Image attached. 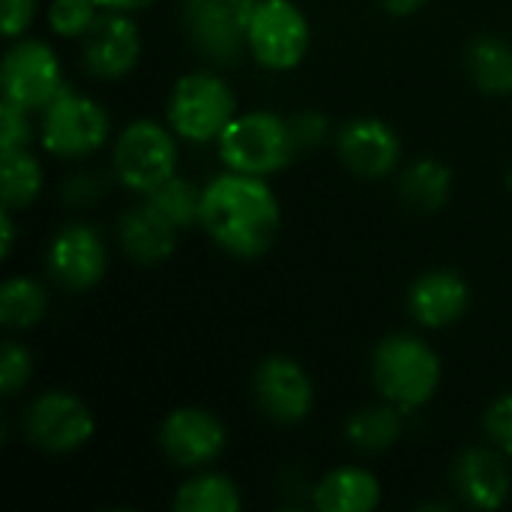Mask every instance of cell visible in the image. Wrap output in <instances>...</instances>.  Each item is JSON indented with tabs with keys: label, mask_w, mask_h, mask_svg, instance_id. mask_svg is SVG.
Instances as JSON below:
<instances>
[{
	"label": "cell",
	"mask_w": 512,
	"mask_h": 512,
	"mask_svg": "<svg viewBox=\"0 0 512 512\" xmlns=\"http://www.w3.org/2000/svg\"><path fill=\"white\" fill-rule=\"evenodd\" d=\"M156 441L171 465L186 471H201L222 456L228 444V432L213 411L186 405V408H174L162 420Z\"/></svg>",
	"instance_id": "cell-12"
},
{
	"label": "cell",
	"mask_w": 512,
	"mask_h": 512,
	"mask_svg": "<svg viewBox=\"0 0 512 512\" xmlns=\"http://www.w3.org/2000/svg\"><path fill=\"white\" fill-rule=\"evenodd\" d=\"M243 507L240 489L231 477L216 471H195L186 483H180L174 495L177 512H237Z\"/></svg>",
	"instance_id": "cell-23"
},
{
	"label": "cell",
	"mask_w": 512,
	"mask_h": 512,
	"mask_svg": "<svg viewBox=\"0 0 512 512\" xmlns=\"http://www.w3.org/2000/svg\"><path fill=\"white\" fill-rule=\"evenodd\" d=\"M405 432V411H399L396 405L384 402L381 405H366L360 411H354L345 423V438L354 450L378 456L387 453L399 444Z\"/></svg>",
	"instance_id": "cell-20"
},
{
	"label": "cell",
	"mask_w": 512,
	"mask_h": 512,
	"mask_svg": "<svg viewBox=\"0 0 512 512\" xmlns=\"http://www.w3.org/2000/svg\"><path fill=\"white\" fill-rule=\"evenodd\" d=\"M336 153L351 174L363 180H381L399 168L402 141L390 123L378 117H354L339 129Z\"/></svg>",
	"instance_id": "cell-15"
},
{
	"label": "cell",
	"mask_w": 512,
	"mask_h": 512,
	"mask_svg": "<svg viewBox=\"0 0 512 512\" xmlns=\"http://www.w3.org/2000/svg\"><path fill=\"white\" fill-rule=\"evenodd\" d=\"M177 234L180 231L147 198L123 210L117 219V240H120L123 255L144 267L162 264L165 258H171L177 246Z\"/></svg>",
	"instance_id": "cell-18"
},
{
	"label": "cell",
	"mask_w": 512,
	"mask_h": 512,
	"mask_svg": "<svg viewBox=\"0 0 512 512\" xmlns=\"http://www.w3.org/2000/svg\"><path fill=\"white\" fill-rule=\"evenodd\" d=\"M99 9H108V12H138V9H147L153 0H96Z\"/></svg>",
	"instance_id": "cell-36"
},
{
	"label": "cell",
	"mask_w": 512,
	"mask_h": 512,
	"mask_svg": "<svg viewBox=\"0 0 512 512\" xmlns=\"http://www.w3.org/2000/svg\"><path fill=\"white\" fill-rule=\"evenodd\" d=\"M372 384L378 396L411 414L432 402L441 384V357L411 333H393L372 351Z\"/></svg>",
	"instance_id": "cell-2"
},
{
	"label": "cell",
	"mask_w": 512,
	"mask_h": 512,
	"mask_svg": "<svg viewBox=\"0 0 512 512\" xmlns=\"http://www.w3.org/2000/svg\"><path fill=\"white\" fill-rule=\"evenodd\" d=\"M309 45L312 24L294 0H258L246 30V51L258 66L270 72L297 69Z\"/></svg>",
	"instance_id": "cell-7"
},
{
	"label": "cell",
	"mask_w": 512,
	"mask_h": 512,
	"mask_svg": "<svg viewBox=\"0 0 512 512\" xmlns=\"http://www.w3.org/2000/svg\"><path fill=\"white\" fill-rule=\"evenodd\" d=\"M216 150L228 171H240L252 177L279 174L300 153L294 132H291V120L273 111L237 114L228 123V129L219 135Z\"/></svg>",
	"instance_id": "cell-3"
},
{
	"label": "cell",
	"mask_w": 512,
	"mask_h": 512,
	"mask_svg": "<svg viewBox=\"0 0 512 512\" xmlns=\"http://www.w3.org/2000/svg\"><path fill=\"white\" fill-rule=\"evenodd\" d=\"M201 228L222 252L252 261L273 249L282 228V207L267 177L225 171L204 186Z\"/></svg>",
	"instance_id": "cell-1"
},
{
	"label": "cell",
	"mask_w": 512,
	"mask_h": 512,
	"mask_svg": "<svg viewBox=\"0 0 512 512\" xmlns=\"http://www.w3.org/2000/svg\"><path fill=\"white\" fill-rule=\"evenodd\" d=\"M471 303V288L456 270H429L408 291V312L426 330H444L462 321Z\"/></svg>",
	"instance_id": "cell-17"
},
{
	"label": "cell",
	"mask_w": 512,
	"mask_h": 512,
	"mask_svg": "<svg viewBox=\"0 0 512 512\" xmlns=\"http://www.w3.org/2000/svg\"><path fill=\"white\" fill-rule=\"evenodd\" d=\"M399 195L411 210L435 213L453 195V171L441 159H414L399 174Z\"/></svg>",
	"instance_id": "cell-21"
},
{
	"label": "cell",
	"mask_w": 512,
	"mask_h": 512,
	"mask_svg": "<svg viewBox=\"0 0 512 512\" xmlns=\"http://www.w3.org/2000/svg\"><path fill=\"white\" fill-rule=\"evenodd\" d=\"M96 0H51L48 6V27L63 39H84V33L99 18Z\"/></svg>",
	"instance_id": "cell-27"
},
{
	"label": "cell",
	"mask_w": 512,
	"mask_h": 512,
	"mask_svg": "<svg viewBox=\"0 0 512 512\" xmlns=\"http://www.w3.org/2000/svg\"><path fill=\"white\" fill-rule=\"evenodd\" d=\"M453 486L459 498L474 510H501L510 498L512 477L504 453L486 447H468L453 462Z\"/></svg>",
	"instance_id": "cell-16"
},
{
	"label": "cell",
	"mask_w": 512,
	"mask_h": 512,
	"mask_svg": "<svg viewBox=\"0 0 512 512\" xmlns=\"http://www.w3.org/2000/svg\"><path fill=\"white\" fill-rule=\"evenodd\" d=\"M84 69L102 81L126 78L141 60V33L129 12H108L102 9L96 24L81 39Z\"/></svg>",
	"instance_id": "cell-14"
},
{
	"label": "cell",
	"mask_w": 512,
	"mask_h": 512,
	"mask_svg": "<svg viewBox=\"0 0 512 512\" xmlns=\"http://www.w3.org/2000/svg\"><path fill=\"white\" fill-rule=\"evenodd\" d=\"M21 432L30 447L51 456H66L87 447L96 432V417L75 393L45 390L24 408Z\"/></svg>",
	"instance_id": "cell-9"
},
{
	"label": "cell",
	"mask_w": 512,
	"mask_h": 512,
	"mask_svg": "<svg viewBox=\"0 0 512 512\" xmlns=\"http://www.w3.org/2000/svg\"><path fill=\"white\" fill-rule=\"evenodd\" d=\"M36 15V0H3V36L18 39Z\"/></svg>",
	"instance_id": "cell-32"
},
{
	"label": "cell",
	"mask_w": 512,
	"mask_h": 512,
	"mask_svg": "<svg viewBox=\"0 0 512 512\" xmlns=\"http://www.w3.org/2000/svg\"><path fill=\"white\" fill-rule=\"evenodd\" d=\"M108 132V111L96 99L69 87L39 111V144L57 159H84L96 153L108 141Z\"/></svg>",
	"instance_id": "cell-6"
},
{
	"label": "cell",
	"mask_w": 512,
	"mask_h": 512,
	"mask_svg": "<svg viewBox=\"0 0 512 512\" xmlns=\"http://www.w3.org/2000/svg\"><path fill=\"white\" fill-rule=\"evenodd\" d=\"M483 432H486V438L504 456H512V393L498 396L486 408V414H483Z\"/></svg>",
	"instance_id": "cell-30"
},
{
	"label": "cell",
	"mask_w": 512,
	"mask_h": 512,
	"mask_svg": "<svg viewBox=\"0 0 512 512\" xmlns=\"http://www.w3.org/2000/svg\"><path fill=\"white\" fill-rule=\"evenodd\" d=\"M0 231H3L0 258L6 261V258L12 255V246H15V222H12V210H3V216H0Z\"/></svg>",
	"instance_id": "cell-35"
},
{
	"label": "cell",
	"mask_w": 512,
	"mask_h": 512,
	"mask_svg": "<svg viewBox=\"0 0 512 512\" xmlns=\"http://www.w3.org/2000/svg\"><path fill=\"white\" fill-rule=\"evenodd\" d=\"M252 396L258 411L276 426H297L315 408V384L309 372L285 354L258 363L252 375Z\"/></svg>",
	"instance_id": "cell-11"
},
{
	"label": "cell",
	"mask_w": 512,
	"mask_h": 512,
	"mask_svg": "<svg viewBox=\"0 0 512 512\" xmlns=\"http://www.w3.org/2000/svg\"><path fill=\"white\" fill-rule=\"evenodd\" d=\"M33 375V357L21 342H3L0 351V393L3 396H15L27 387Z\"/></svg>",
	"instance_id": "cell-28"
},
{
	"label": "cell",
	"mask_w": 512,
	"mask_h": 512,
	"mask_svg": "<svg viewBox=\"0 0 512 512\" xmlns=\"http://www.w3.org/2000/svg\"><path fill=\"white\" fill-rule=\"evenodd\" d=\"M51 279L66 291H90L108 270V249L102 234L87 222L63 225L45 252Z\"/></svg>",
	"instance_id": "cell-13"
},
{
	"label": "cell",
	"mask_w": 512,
	"mask_h": 512,
	"mask_svg": "<svg viewBox=\"0 0 512 512\" xmlns=\"http://www.w3.org/2000/svg\"><path fill=\"white\" fill-rule=\"evenodd\" d=\"M381 498V480L360 465L333 468L312 489V507L318 512H372Z\"/></svg>",
	"instance_id": "cell-19"
},
{
	"label": "cell",
	"mask_w": 512,
	"mask_h": 512,
	"mask_svg": "<svg viewBox=\"0 0 512 512\" xmlns=\"http://www.w3.org/2000/svg\"><path fill=\"white\" fill-rule=\"evenodd\" d=\"M426 3H429V0H381L384 12H390V15H396V18H408V15H414V12H420Z\"/></svg>",
	"instance_id": "cell-34"
},
{
	"label": "cell",
	"mask_w": 512,
	"mask_h": 512,
	"mask_svg": "<svg viewBox=\"0 0 512 512\" xmlns=\"http://www.w3.org/2000/svg\"><path fill=\"white\" fill-rule=\"evenodd\" d=\"M471 81L489 96H510L512 93V45L501 36H477L465 54Z\"/></svg>",
	"instance_id": "cell-22"
},
{
	"label": "cell",
	"mask_w": 512,
	"mask_h": 512,
	"mask_svg": "<svg viewBox=\"0 0 512 512\" xmlns=\"http://www.w3.org/2000/svg\"><path fill=\"white\" fill-rule=\"evenodd\" d=\"M48 312L45 288L30 276H12L0 285V321L9 330H30Z\"/></svg>",
	"instance_id": "cell-25"
},
{
	"label": "cell",
	"mask_w": 512,
	"mask_h": 512,
	"mask_svg": "<svg viewBox=\"0 0 512 512\" xmlns=\"http://www.w3.org/2000/svg\"><path fill=\"white\" fill-rule=\"evenodd\" d=\"M99 195V186L90 180V174H78V177H72L69 183H66V198H69V204L75 201V204H87V201H93Z\"/></svg>",
	"instance_id": "cell-33"
},
{
	"label": "cell",
	"mask_w": 512,
	"mask_h": 512,
	"mask_svg": "<svg viewBox=\"0 0 512 512\" xmlns=\"http://www.w3.org/2000/svg\"><path fill=\"white\" fill-rule=\"evenodd\" d=\"M114 177L138 195H150L177 174V135L156 120H132L120 129L111 150Z\"/></svg>",
	"instance_id": "cell-5"
},
{
	"label": "cell",
	"mask_w": 512,
	"mask_h": 512,
	"mask_svg": "<svg viewBox=\"0 0 512 512\" xmlns=\"http://www.w3.org/2000/svg\"><path fill=\"white\" fill-rule=\"evenodd\" d=\"M0 87H3V99L39 114L60 90H66L63 66L54 48L42 39H27V36L12 39V45L3 54Z\"/></svg>",
	"instance_id": "cell-10"
},
{
	"label": "cell",
	"mask_w": 512,
	"mask_h": 512,
	"mask_svg": "<svg viewBox=\"0 0 512 512\" xmlns=\"http://www.w3.org/2000/svg\"><path fill=\"white\" fill-rule=\"evenodd\" d=\"M27 108L3 99L0 105V150H15V147H27L33 138V123H30Z\"/></svg>",
	"instance_id": "cell-29"
},
{
	"label": "cell",
	"mask_w": 512,
	"mask_h": 512,
	"mask_svg": "<svg viewBox=\"0 0 512 512\" xmlns=\"http://www.w3.org/2000/svg\"><path fill=\"white\" fill-rule=\"evenodd\" d=\"M201 195L204 186H195L192 180L174 174L165 183H159L150 195H144L177 231H186L192 225H201Z\"/></svg>",
	"instance_id": "cell-26"
},
{
	"label": "cell",
	"mask_w": 512,
	"mask_h": 512,
	"mask_svg": "<svg viewBox=\"0 0 512 512\" xmlns=\"http://www.w3.org/2000/svg\"><path fill=\"white\" fill-rule=\"evenodd\" d=\"M3 159V210H27L42 192V162L27 150H0Z\"/></svg>",
	"instance_id": "cell-24"
},
{
	"label": "cell",
	"mask_w": 512,
	"mask_h": 512,
	"mask_svg": "<svg viewBox=\"0 0 512 512\" xmlns=\"http://www.w3.org/2000/svg\"><path fill=\"white\" fill-rule=\"evenodd\" d=\"M291 132H294L297 150H309L327 138V120L318 111H300L291 117Z\"/></svg>",
	"instance_id": "cell-31"
},
{
	"label": "cell",
	"mask_w": 512,
	"mask_h": 512,
	"mask_svg": "<svg viewBox=\"0 0 512 512\" xmlns=\"http://www.w3.org/2000/svg\"><path fill=\"white\" fill-rule=\"evenodd\" d=\"M165 117L177 138L189 144H210L219 141V135L237 117V96L228 81L210 69L186 72L168 93Z\"/></svg>",
	"instance_id": "cell-4"
},
{
	"label": "cell",
	"mask_w": 512,
	"mask_h": 512,
	"mask_svg": "<svg viewBox=\"0 0 512 512\" xmlns=\"http://www.w3.org/2000/svg\"><path fill=\"white\" fill-rule=\"evenodd\" d=\"M255 6L258 0H186L183 36L189 48L213 66H234L246 51Z\"/></svg>",
	"instance_id": "cell-8"
}]
</instances>
